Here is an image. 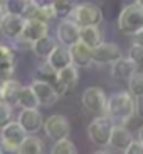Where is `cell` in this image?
I'll return each instance as SVG.
<instances>
[{
    "label": "cell",
    "mask_w": 143,
    "mask_h": 154,
    "mask_svg": "<svg viewBox=\"0 0 143 154\" xmlns=\"http://www.w3.org/2000/svg\"><path fill=\"white\" fill-rule=\"evenodd\" d=\"M56 41L59 46H64L69 49L81 41V27L76 22H72L71 19L61 20L56 29Z\"/></svg>",
    "instance_id": "8"
},
{
    "label": "cell",
    "mask_w": 143,
    "mask_h": 154,
    "mask_svg": "<svg viewBox=\"0 0 143 154\" xmlns=\"http://www.w3.org/2000/svg\"><path fill=\"white\" fill-rule=\"evenodd\" d=\"M135 109H136L138 117L143 119V97H140V98H135Z\"/></svg>",
    "instance_id": "32"
},
{
    "label": "cell",
    "mask_w": 143,
    "mask_h": 154,
    "mask_svg": "<svg viewBox=\"0 0 143 154\" xmlns=\"http://www.w3.org/2000/svg\"><path fill=\"white\" fill-rule=\"evenodd\" d=\"M0 102H2V88H0Z\"/></svg>",
    "instance_id": "38"
},
{
    "label": "cell",
    "mask_w": 143,
    "mask_h": 154,
    "mask_svg": "<svg viewBox=\"0 0 143 154\" xmlns=\"http://www.w3.org/2000/svg\"><path fill=\"white\" fill-rule=\"evenodd\" d=\"M113 127L115 124L106 117V115H101V117H94L91 120V124L88 125V137H89L91 142L98 146H108L109 144V137H111Z\"/></svg>",
    "instance_id": "6"
},
{
    "label": "cell",
    "mask_w": 143,
    "mask_h": 154,
    "mask_svg": "<svg viewBox=\"0 0 143 154\" xmlns=\"http://www.w3.org/2000/svg\"><path fill=\"white\" fill-rule=\"evenodd\" d=\"M135 73H136V66L128 58H121L116 63L111 64V76L116 78V80H126L128 82Z\"/></svg>",
    "instance_id": "19"
},
{
    "label": "cell",
    "mask_w": 143,
    "mask_h": 154,
    "mask_svg": "<svg viewBox=\"0 0 143 154\" xmlns=\"http://www.w3.org/2000/svg\"><path fill=\"white\" fill-rule=\"evenodd\" d=\"M13 122V107L5 102H0V131Z\"/></svg>",
    "instance_id": "28"
},
{
    "label": "cell",
    "mask_w": 143,
    "mask_h": 154,
    "mask_svg": "<svg viewBox=\"0 0 143 154\" xmlns=\"http://www.w3.org/2000/svg\"><path fill=\"white\" fill-rule=\"evenodd\" d=\"M12 58H15L13 49L10 48L9 44L0 42V63H2V61H7V59H12Z\"/></svg>",
    "instance_id": "30"
},
{
    "label": "cell",
    "mask_w": 143,
    "mask_h": 154,
    "mask_svg": "<svg viewBox=\"0 0 143 154\" xmlns=\"http://www.w3.org/2000/svg\"><path fill=\"white\" fill-rule=\"evenodd\" d=\"M5 15V9H4V2H0V19Z\"/></svg>",
    "instance_id": "35"
},
{
    "label": "cell",
    "mask_w": 143,
    "mask_h": 154,
    "mask_svg": "<svg viewBox=\"0 0 143 154\" xmlns=\"http://www.w3.org/2000/svg\"><path fill=\"white\" fill-rule=\"evenodd\" d=\"M128 59L136 66V68H142L143 66V48L136 44H131L130 51H128Z\"/></svg>",
    "instance_id": "29"
},
{
    "label": "cell",
    "mask_w": 143,
    "mask_h": 154,
    "mask_svg": "<svg viewBox=\"0 0 143 154\" xmlns=\"http://www.w3.org/2000/svg\"><path fill=\"white\" fill-rule=\"evenodd\" d=\"M121 58H123V53L116 42H103L96 49H93V64H99V66L109 64L111 66Z\"/></svg>",
    "instance_id": "9"
},
{
    "label": "cell",
    "mask_w": 143,
    "mask_h": 154,
    "mask_svg": "<svg viewBox=\"0 0 143 154\" xmlns=\"http://www.w3.org/2000/svg\"><path fill=\"white\" fill-rule=\"evenodd\" d=\"M118 29L128 36H135L140 29H143V9L138 2L126 5L121 10L118 17Z\"/></svg>",
    "instance_id": "2"
},
{
    "label": "cell",
    "mask_w": 143,
    "mask_h": 154,
    "mask_svg": "<svg viewBox=\"0 0 143 154\" xmlns=\"http://www.w3.org/2000/svg\"><path fill=\"white\" fill-rule=\"evenodd\" d=\"M69 53H71V61L74 68H89L93 64V49H89L83 42H77L72 48H69Z\"/></svg>",
    "instance_id": "15"
},
{
    "label": "cell",
    "mask_w": 143,
    "mask_h": 154,
    "mask_svg": "<svg viewBox=\"0 0 143 154\" xmlns=\"http://www.w3.org/2000/svg\"><path fill=\"white\" fill-rule=\"evenodd\" d=\"M24 24H25V19L19 17V15H10L5 14L4 17L0 19V32L4 34L9 41H15L22 36L24 31Z\"/></svg>",
    "instance_id": "11"
},
{
    "label": "cell",
    "mask_w": 143,
    "mask_h": 154,
    "mask_svg": "<svg viewBox=\"0 0 143 154\" xmlns=\"http://www.w3.org/2000/svg\"><path fill=\"white\" fill-rule=\"evenodd\" d=\"M0 88H2V102L12 105V107L17 105V97H19V93H20V88H22L20 82H17L15 78H12L9 82L2 83Z\"/></svg>",
    "instance_id": "20"
},
{
    "label": "cell",
    "mask_w": 143,
    "mask_h": 154,
    "mask_svg": "<svg viewBox=\"0 0 143 154\" xmlns=\"http://www.w3.org/2000/svg\"><path fill=\"white\" fill-rule=\"evenodd\" d=\"M74 7H76V4H72L69 0H52L54 17L61 19V20H67L71 17L72 12H74Z\"/></svg>",
    "instance_id": "24"
},
{
    "label": "cell",
    "mask_w": 143,
    "mask_h": 154,
    "mask_svg": "<svg viewBox=\"0 0 143 154\" xmlns=\"http://www.w3.org/2000/svg\"><path fill=\"white\" fill-rule=\"evenodd\" d=\"M44 129L45 136L49 137L52 142H59V140L69 139V134H71V124L64 117L63 113H54L44 120Z\"/></svg>",
    "instance_id": "5"
},
{
    "label": "cell",
    "mask_w": 143,
    "mask_h": 154,
    "mask_svg": "<svg viewBox=\"0 0 143 154\" xmlns=\"http://www.w3.org/2000/svg\"><path fill=\"white\" fill-rule=\"evenodd\" d=\"M0 144H2V137H0Z\"/></svg>",
    "instance_id": "40"
},
{
    "label": "cell",
    "mask_w": 143,
    "mask_h": 154,
    "mask_svg": "<svg viewBox=\"0 0 143 154\" xmlns=\"http://www.w3.org/2000/svg\"><path fill=\"white\" fill-rule=\"evenodd\" d=\"M138 4H140V7L143 9V0H138Z\"/></svg>",
    "instance_id": "37"
},
{
    "label": "cell",
    "mask_w": 143,
    "mask_h": 154,
    "mask_svg": "<svg viewBox=\"0 0 143 154\" xmlns=\"http://www.w3.org/2000/svg\"><path fill=\"white\" fill-rule=\"evenodd\" d=\"M71 20L76 22L81 29L84 27H99L103 20V12L96 4L84 2V4H76L74 12L71 15Z\"/></svg>",
    "instance_id": "3"
},
{
    "label": "cell",
    "mask_w": 143,
    "mask_h": 154,
    "mask_svg": "<svg viewBox=\"0 0 143 154\" xmlns=\"http://www.w3.org/2000/svg\"><path fill=\"white\" fill-rule=\"evenodd\" d=\"M89 49H96L99 44H103V32L99 27H84L81 29V41Z\"/></svg>",
    "instance_id": "21"
},
{
    "label": "cell",
    "mask_w": 143,
    "mask_h": 154,
    "mask_svg": "<svg viewBox=\"0 0 143 154\" xmlns=\"http://www.w3.org/2000/svg\"><path fill=\"white\" fill-rule=\"evenodd\" d=\"M56 76H57V73L54 71L47 63H44L36 69V73H34V82H42V83H47L51 86H56Z\"/></svg>",
    "instance_id": "25"
},
{
    "label": "cell",
    "mask_w": 143,
    "mask_h": 154,
    "mask_svg": "<svg viewBox=\"0 0 143 154\" xmlns=\"http://www.w3.org/2000/svg\"><path fill=\"white\" fill-rule=\"evenodd\" d=\"M136 109H135V98L128 91H116L108 97L106 103V115L115 125H126L135 117Z\"/></svg>",
    "instance_id": "1"
},
{
    "label": "cell",
    "mask_w": 143,
    "mask_h": 154,
    "mask_svg": "<svg viewBox=\"0 0 143 154\" xmlns=\"http://www.w3.org/2000/svg\"><path fill=\"white\" fill-rule=\"evenodd\" d=\"M93 154H109L108 151H96V152H93Z\"/></svg>",
    "instance_id": "36"
},
{
    "label": "cell",
    "mask_w": 143,
    "mask_h": 154,
    "mask_svg": "<svg viewBox=\"0 0 143 154\" xmlns=\"http://www.w3.org/2000/svg\"><path fill=\"white\" fill-rule=\"evenodd\" d=\"M17 124L24 129L27 136H36L39 131H42L44 119L39 110H20L17 117Z\"/></svg>",
    "instance_id": "10"
},
{
    "label": "cell",
    "mask_w": 143,
    "mask_h": 154,
    "mask_svg": "<svg viewBox=\"0 0 143 154\" xmlns=\"http://www.w3.org/2000/svg\"><path fill=\"white\" fill-rule=\"evenodd\" d=\"M17 105L22 110H37L39 103H37V98L34 95V91H32L31 85L20 88V93L17 97Z\"/></svg>",
    "instance_id": "23"
},
{
    "label": "cell",
    "mask_w": 143,
    "mask_h": 154,
    "mask_svg": "<svg viewBox=\"0 0 143 154\" xmlns=\"http://www.w3.org/2000/svg\"><path fill=\"white\" fill-rule=\"evenodd\" d=\"M51 154H77V147L71 139H64L54 142L51 147Z\"/></svg>",
    "instance_id": "27"
},
{
    "label": "cell",
    "mask_w": 143,
    "mask_h": 154,
    "mask_svg": "<svg viewBox=\"0 0 143 154\" xmlns=\"http://www.w3.org/2000/svg\"><path fill=\"white\" fill-rule=\"evenodd\" d=\"M45 63L49 64V66L56 73H59L61 69L72 66L71 53H69V49H67V48H64V46H57V48L52 51V54L45 59Z\"/></svg>",
    "instance_id": "16"
},
{
    "label": "cell",
    "mask_w": 143,
    "mask_h": 154,
    "mask_svg": "<svg viewBox=\"0 0 143 154\" xmlns=\"http://www.w3.org/2000/svg\"><path fill=\"white\" fill-rule=\"evenodd\" d=\"M47 34H49V26L47 24H42L39 20H36V19H27L25 24H24V31L20 37L32 46L36 41L42 39Z\"/></svg>",
    "instance_id": "13"
},
{
    "label": "cell",
    "mask_w": 143,
    "mask_h": 154,
    "mask_svg": "<svg viewBox=\"0 0 143 154\" xmlns=\"http://www.w3.org/2000/svg\"><path fill=\"white\" fill-rule=\"evenodd\" d=\"M0 154H5V152H4V151H2V147H0Z\"/></svg>",
    "instance_id": "39"
},
{
    "label": "cell",
    "mask_w": 143,
    "mask_h": 154,
    "mask_svg": "<svg viewBox=\"0 0 143 154\" xmlns=\"http://www.w3.org/2000/svg\"><path fill=\"white\" fill-rule=\"evenodd\" d=\"M138 142H142V144H143V125L138 129Z\"/></svg>",
    "instance_id": "34"
},
{
    "label": "cell",
    "mask_w": 143,
    "mask_h": 154,
    "mask_svg": "<svg viewBox=\"0 0 143 154\" xmlns=\"http://www.w3.org/2000/svg\"><path fill=\"white\" fill-rule=\"evenodd\" d=\"M31 88L34 91V95L37 98V103L42 105V107H51L57 102L59 95L56 93L54 86L47 85V83H42V82H32L31 83Z\"/></svg>",
    "instance_id": "14"
},
{
    "label": "cell",
    "mask_w": 143,
    "mask_h": 154,
    "mask_svg": "<svg viewBox=\"0 0 143 154\" xmlns=\"http://www.w3.org/2000/svg\"><path fill=\"white\" fill-rule=\"evenodd\" d=\"M81 103L86 110L96 117H101L106 113V103H108V97L104 93L103 88L99 86H89L83 91L81 95Z\"/></svg>",
    "instance_id": "4"
},
{
    "label": "cell",
    "mask_w": 143,
    "mask_h": 154,
    "mask_svg": "<svg viewBox=\"0 0 143 154\" xmlns=\"http://www.w3.org/2000/svg\"><path fill=\"white\" fill-rule=\"evenodd\" d=\"M15 154H44V142L37 136H27Z\"/></svg>",
    "instance_id": "22"
},
{
    "label": "cell",
    "mask_w": 143,
    "mask_h": 154,
    "mask_svg": "<svg viewBox=\"0 0 143 154\" xmlns=\"http://www.w3.org/2000/svg\"><path fill=\"white\" fill-rule=\"evenodd\" d=\"M125 154H143V144L138 142V139H133V142L125 149Z\"/></svg>",
    "instance_id": "31"
},
{
    "label": "cell",
    "mask_w": 143,
    "mask_h": 154,
    "mask_svg": "<svg viewBox=\"0 0 143 154\" xmlns=\"http://www.w3.org/2000/svg\"><path fill=\"white\" fill-rule=\"evenodd\" d=\"M131 142H133V134L126 129V125H115L113 127L111 137H109V146H113L115 149L125 152V149Z\"/></svg>",
    "instance_id": "17"
},
{
    "label": "cell",
    "mask_w": 143,
    "mask_h": 154,
    "mask_svg": "<svg viewBox=\"0 0 143 154\" xmlns=\"http://www.w3.org/2000/svg\"><path fill=\"white\" fill-rule=\"evenodd\" d=\"M133 39H135V42H133V44L142 46V48H143V29H140V31L136 32V34H135V36H133Z\"/></svg>",
    "instance_id": "33"
},
{
    "label": "cell",
    "mask_w": 143,
    "mask_h": 154,
    "mask_svg": "<svg viewBox=\"0 0 143 154\" xmlns=\"http://www.w3.org/2000/svg\"><path fill=\"white\" fill-rule=\"evenodd\" d=\"M128 93L133 98L143 97V71H136L133 76L128 80Z\"/></svg>",
    "instance_id": "26"
},
{
    "label": "cell",
    "mask_w": 143,
    "mask_h": 154,
    "mask_svg": "<svg viewBox=\"0 0 143 154\" xmlns=\"http://www.w3.org/2000/svg\"><path fill=\"white\" fill-rule=\"evenodd\" d=\"M77 80H79V73H77V68L74 66H69V68H64L57 73L56 76V86L54 90L57 95H63L67 90H71L77 85Z\"/></svg>",
    "instance_id": "12"
},
{
    "label": "cell",
    "mask_w": 143,
    "mask_h": 154,
    "mask_svg": "<svg viewBox=\"0 0 143 154\" xmlns=\"http://www.w3.org/2000/svg\"><path fill=\"white\" fill-rule=\"evenodd\" d=\"M0 137H2V151L4 152H17L19 146L24 142V139L27 137V134L24 132V129L17 124V120L10 122L7 127H4L0 131Z\"/></svg>",
    "instance_id": "7"
},
{
    "label": "cell",
    "mask_w": 143,
    "mask_h": 154,
    "mask_svg": "<svg viewBox=\"0 0 143 154\" xmlns=\"http://www.w3.org/2000/svg\"><path fill=\"white\" fill-rule=\"evenodd\" d=\"M57 41H56V37H52L51 34H47V36H44L42 39H39V41H36L34 44L31 46L32 53L37 56V58L40 59H47L51 54H52V51L57 48Z\"/></svg>",
    "instance_id": "18"
}]
</instances>
